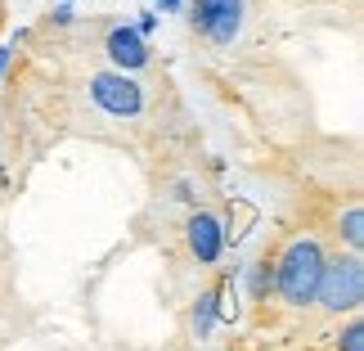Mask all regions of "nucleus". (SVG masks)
Segmentation results:
<instances>
[{"instance_id": "1", "label": "nucleus", "mask_w": 364, "mask_h": 351, "mask_svg": "<svg viewBox=\"0 0 364 351\" xmlns=\"http://www.w3.org/2000/svg\"><path fill=\"white\" fill-rule=\"evenodd\" d=\"M324 257H328V248L315 230H288L265 252V261H270V293L284 311H311L319 275H324Z\"/></svg>"}, {"instance_id": "2", "label": "nucleus", "mask_w": 364, "mask_h": 351, "mask_svg": "<svg viewBox=\"0 0 364 351\" xmlns=\"http://www.w3.org/2000/svg\"><path fill=\"white\" fill-rule=\"evenodd\" d=\"M360 302H364V261H360V252H351V248L328 252L311 311L328 315V320H342V315L360 311Z\"/></svg>"}, {"instance_id": "3", "label": "nucleus", "mask_w": 364, "mask_h": 351, "mask_svg": "<svg viewBox=\"0 0 364 351\" xmlns=\"http://www.w3.org/2000/svg\"><path fill=\"white\" fill-rule=\"evenodd\" d=\"M86 90H90V104L100 108L104 117H117V122H131V117H139V108H144V86H139L131 73H117V68L90 73Z\"/></svg>"}, {"instance_id": "4", "label": "nucleus", "mask_w": 364, "mask_h": 351, "mask_svg": "<svg viewBox=\"0 0 364 351\" xmlns=\"http://www.w3.org/2000/svg\"><path fill=\"white\" fill-rule=\"evenodd\" d=\"M189 23L207 46L225 50L243 36V23H247V0H193L189 9Z\"/></svg>"}, {"instance_id": "5", "label": "nucleus", "mask_w": 364, "mask_h": 351, "mask_svg": "<svg viewBox=\"0 0 364 351\" xmlns=\"http://www.w3.org/2000/svg\"><path fill=\"white\" fill-rule=\"evenodd\" d=\"M225 226H220V216L216 212H207V207H198V212H189L185 221V248H189V257L198 261V266H212L220 261V252H225Z\"/></svg>"}, {"instance_id": "6", "label": "nucleus", "mask_w": 364, "mask_h": 351, "mask_svg": "<svg viewBox=\"0 0 364 351\" xmlns=\"http://www.w3.org/2000/svg\"><path fill=\"white\" fill-rule=\"evenodd\" d=\"M104 54L117 73H139V68L149 63V41H144L139 27H113V32L104 36Z\"/></svg>"}, {"instance_id": "7", "label": "nucleus", "mask_w": 364, "mask_h": 351, "mask_svg": "<svg viewBox=\"0 0 364 351\" xmlns=\"http://www.w3.org/2000/svg\"><path fill=\"white\" fill-rule=\"evenodd\" d=\"M333 226H338V230H333V234H338V243H346V248H351V252H360V226H364V216H360V203H351V207H346V212L338 216V221H333Z\"/></svg>"}, {"instance_id": "8", "label": "nucleus", "mask_w": 364, "mask_h": 351, "mask_svg": "<svg viewBox=\"0 0 364 351\" xmlns=\"http://www.w3.org/2000/svg\"><path fill=\"white\" fill-rule=\"evenodd\" d=\"M333 351H364V325H360V311L346 315V325L338 329V338H333Z\"/></svg>"}, {"instance_id": "9", "label": "nucleus", "mask_w": 364, "mask_h": 351, "mask_svg": "<svg viewBox=\"0 0 364 351\" xmlns=\"http://www.w3.org/2000/svg\"><path fill=\"white\" fill-rule=\"evenodd\" d=\"M158 5H162V9H176V5H180V0H158Z\"/></svg>"}, {"instance_id": "10", "label": "nucleus", "mask_w": 364, "mask_h": 351, "mask_svg": "<svg viewBox=\"0 0 364 351\" xmlns=\"http://www.w3.org/2000/svg\"><path fill=\"white\" fill-rule=\"evenodd\" d=\"M0 68H5V50H0Z\"/></svg>"}]
</instances>
